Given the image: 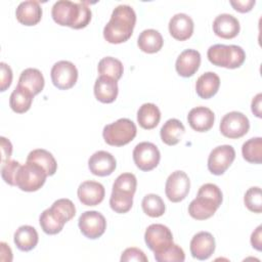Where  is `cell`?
<instances>
[{"instance_id":"30bf717a","label":"cell","mask_w":262,"mask_h":262,"mask_svg":"<svg viewBox=\"0 0 262 262\" xmlns=\"http://www.w3.org/2000/svg\"><path fill=\"white\" fill-rule=\"evenodd\" d=\"M78 225L83 235L90 239L100 237L106 229L104 216L97 211H86L79 217Z\"/></svg>"},{"instance_id":"cb8c5ba5","label":"cell","mask_w":262,"mask_h":262,"mask_svg":"<svg viewBox=\"0 0 262 262\" xmlns=\"http://www.w3.org/2000/svg\"><path fill=\"white\" fill-rule=\"evenodd\" d=\"M44 77L38 69L28 68L24 70L18 79V86L29 90L34 96L39 94L44 88Z\"/></svg>"},{"instance_id":"603a6c76","label":"cell","mask_w":262,"mask_h":262,"mask_svg":"<svg viewBox=\"0 0 262 262\" xmlns=\"http://www.w3.org/2000/svg\"><path fill=\"white\" fill-rule=\"evenodd\" d=\"M220 86V78L214 72H207L201 75L195 83L196 94L203 99L213 97Z\"/></svg>"},{"instance_id":"5bb4252c","label":"cell","mask_w":262,"mask_h":262,"mask_svg":"<svg viewBox=\"0 0 262 262\" xmlns=\"http://www.w3.org/2000/svg\"><path fill=\"white\" fill-rule=\"evenodd\" d=\"M189 249L193 258L207 260L215 251V238L208 231H200L191 238Z\"/></svg>"},{"instance_id":"ab89813d","label":"cell","mask_w":262,"mask_h":262,"mask_svg":"<svg viewBox=\"0 0 262 262\" xmlns=\"http://www.w3.org/2000/svg\"><path fill=\"white\" fill-rule=\"evenodd\" d=\"M20 167V164L17 161H7L2 164L1 167V176L2 179L9 185L15 186V177L17 171Z\"/></svg>"},{"instance_id":"60d3db41","label":"cell","mask_w":262,"mask_h":262,"mask_svg":"<svg viewBox=\"0 0 262 262\" xmlns=\"http://www.w3.org/2000/svg\"><path fill=\"white\" fill-rule=\"evenodd\" d=\"M122 262L127 261H139V262H147L148 259L145 256V254L138 248H127L121 256Z\"/></svg>"},{"instance_id":"8fae6325","label":"cell","mask_w":262,"mask_h":262,"mask_svg":"<svg viewBox=\"0 0 262 262\" xmlns=\"http://www.w3.org/2000/svg\"><path fill=\"white\" fill-rule=\"evenodd\" d=\"M190 180L185 172L177 170L172 172L166 180L165 192L169 201L178 203L183 201L189 192Z\"/></svg>"},{"instance_id":"4316f807","label":"cell","mask_w":262,"mask_h":262,"mask_svg":"<svg viewBox=\"0 0 262 262\" xmlns=\"http://www.w3.org/2000/svg\"><path fill=\"white\" fill-rule=\"evenodd\" d=\"M185 132L184 125L177 119H169L161 128L160 135L162 141L167 145H175Z\"/></svg>"},{"instance_id":"52a82bcc","label":"cell","mask_w":262,"mask_h":262,"mask_svg":"<svg viewBox=\"0 0 262 262\" xmlns=\"http://www.w3.org/2000/svg\"><path fill=\"white\" fill-rule=\"evenodd\" d=\"M220 132L227 138L236 139L246 135L250 129L249 119L241 112H230L224 115L220 122Z\"/></svg>"},{"instance_id":"2e32d148","label":"cell","mask_w":262,"mask_h":262,"mask_svg":"<svg viewBox=\"0 0 262 262\" xmlns=\"http://www.w3.org/2000/svg\"><path fill=\"white\" fill-rule=\"evenodd\" d=\"M77 194L80 202L83 205L96 206L103 201L105 190L101 183L92 180H87L79 185Z\"/></svg>"},{"instance_id":"bcb514c9","label":"cell","mask_w":262,"mask_h":262,"mask_svg":"<svg viewBox=\"0 0 262 262\" xmlns=\"http://www.w3.org/2000/svg\"><path fill=\"white\" fill-rule=\"evenodd\" d=\"M261 100H262V94L261 93H258L252 100V104H251V107H252V112L253 114L258 117V118H261Z\"/></svg>"},{"instance_id":"44dd1931","label":"cell","mask_w":262,"mask_h":262,"mask_svg":"<svg viewBox=\"0 0 262 262\" xmlns=\"http://www.w3.org/2000/svg\"><path fill=\"white\" fill-rule=\"evenodd\" d=\"M18 23L25 26H35L42 17V8L38 1L28 0L20 2L15 10Z\"/></svg>"},{"instance_id":"9c48e42d","label":"cell","mask_w":262,"mask_h":262,"mask_svg":"<svg viewBox=\"0 0 262 262\" xmlns=\"http://www.w3.org/2000/svg\"><path fill=\"white\" fill-rule=\"evenodd\" d=\"M50 76L51 81L56 88L67 90L76 84L78 80V70L71 61L59 60L53 64Z\"/></svg>"},{"instance_id":"d6986e66","label":"cell","mask_w":262,"mask_h":262,"mask_svg":"<svg viewBox=\"0 0 262 262\" xmlns=\"http://www.w3.org/2000/svg\"><path fill=\"white\" fill-rule=\"evenodd\" d=\"M193 20L185 13H177L173 15L169 21V33L178 41L189 39L193 33Z\"/></svg>"},{"instance_id":"4fadbf2b","label":"cell","mask_w":262,"mask_h":262,"mask_svg":"<svg viewBox=\"0 0 262 262\" xmlns=\"http://www.w3.org/2000/svg\"><path fill=\"white\" fill-rule=\"evenodd\" d=\"M144 241L149 250L157 253L173 243L171 230L163 224H150L144 233Z\"/></svg>"},{"instance_id":"d6a6232c","label":"cell","mask_w":262,"mask_h":262,"mask_svg":"<svg viewBox=\"0 0 262 262\" xmlns=\"http://www.w3.org/2000/svg\"><path fill=\"white\" fill-rule=\"evenodd\" d=\"M244 159L252 164H261L262 162V138L253 137L247 140L242 146Z\"/></svg>"},{"instance_id":"8d00e7d4","label":"cell","mask_w":262,"mask_h":262,"mask_svg":"<svg viewBox=\"0 0 262 262\" xmlns=\"http://www.w3.org/2000/svg\"><path fill=\"white\" fill-rule=\"evenodd\" d=\"M50 209L57 215L59 219H61L64 223L74 218L76 214V208L74 203L69 199H59L55 201Z\"/></svg>"},{"instance_id":"74e56055","label":"cell","mask_w":262,"mask_h":262,"mask_svg":"<svg viewBox=\"0 0 262 262\" xmlns=\"http://www.w3.org/2000/svg\"><path fill=\"white\" fill-rule=\"evenodd\" d=\"M136 186H137V179L135 175L132 173H123L116 178L113 184V190L124 191V192L134 194L136 191Z\"/></svg>"},{"instance_id":"f546056e","label":"cell","mask_w":262,"mask_h":262,"mask_svg":"<svg viewBox=\"0 0 262 262\" xmlns=\"http://www.w3.org/2000/svg\"><path fill=\"white\" fill-rule=\"evenodd\" d=\"M27 162L35 163L41 166L46 171L48 176L54 175L57 169V163L54 157L51 155V152L43 148H37L30 151L27 157Z\"/></svg>"},{"instance_id":"7c38bea8","label":"cell","mask_w":262,"mask_h":262,"mask_svg":"<svg viewBox=\"0 0 262 262\" xmlns=\"http://www.w3.org/2000/svg\"><path fill=\"white\" fill-rule=\"evenodd\" d=\"M235 159V150L231 145L216 146L209 155L208 169L214 175H222Z\"/></svg>"},{"instance_id":"83f0119b","label":"cell","mask_w":262,"mask_h":262,"mask_svg":"<svg viewBox=\"0 0 262 262\" xmlns=\"http://www.w3.org/2000/svg\"><path fill=\"white\" fill-rule=\"evenodd\" d=\"M161 120V112L155 103H143L137 112V122L146 130L154 129Z\"/></svg>"},{"instance_id":"d4e9b609","label":"cell","mask_w":262,"mask_h":262,"mask_svg":"<svg viewBox=\"0 0 262 262\" xmlns=\"http://www.w3.org/2000/svg\"><path fill=\"white\" fill-rule=\"evenodd\" d=\"M13 241L18 250L29 252L33 250L39 241L37 230L31 225L19 226L13 235Z\"/></svg>"},{"instance_id":"ee69618b","label":"cell","mask_w":262,"mask_h":262,"mask_svg":"<svg viewBox=\"0 0 262 262\" xmlns=\"http://www.w3.org/2000/svg\"><path fill=\"white\" fill-rule=\"evenodd\" d=\"M231 6L238 12L245 13L252 10L255 5V0H245V1H230Z\"/></svg>"},{"instance_id":"ac0fdd59","label":"cell","mask_w":262,"mask_h":262,"mask_svg":"<svg viewBox=\"0 0 262 262\" xmlns=\"http://www.w3.org/2000/svg\"><path fill=\"white\" fill-rule=\"evenodd\" d=\"M239 21L238 19L229 14L221 13L215 17L213 21V31L216 36L223 39H232L239 33Z\"/></svg>"},{"instance_id":"4dcf8cb0","label":"cell","mask_w":262,"mask_h":262,"mask_svg":"<svg viewBox=\"0 0 262 262\" xmlns=\"http://www.w3.org/2000/svg\"><path fill=\"white\" fill-rule=\"evenodd\" d=\"M39 223L42 230L47 234H56L60 232L63 228V225L66 224L50 208L44 210L41 213L39 217Z\"/></svg>"},{"instance_id":"9a60e30c","label":"cell","mask_w":262,"mask_h":262,"mask_svg":"<svg viewBox=\"0 0 262 262\" xmlns=\"http://www.w3.org/2000/svg\"><path fill=\"white\" fill-rule=\"evenodd\" d=\"M117 166L115 157L105 151L98 150L94 152L88 160V167L90 172L96 176H107L111 175Z\"/></svg>"},{"instance_id":"7a4b0ae2","label":"cell","mask_w":262,"mask_h":262,"mask_svg":"<svg viewBox=\"0 0 262 262\" xmlns=\"http://www.w3.org/2000/svg\"><path fill=\"white\" fill-rule=\"evenodd\" d=\"M87 1H57L52 6L51 16L59 26H67L76 30L83 29L91 20V9Z\"/></svg>"},{"instance_id":"8992f818","label":"cell","mask_w":262,"mask_h":262,"mask_svg":"<svg viewBox=\"0 0 262 262\" xmlns=\"http://www.w3.org/2000/svg\"><path fill=\"white\" fill-rule=\"evenodd\" d=\"M47 176L46 171L41 166L26 162L25 165H20L17 171L15 186L24 191H36L44 185Z\"/></svg>"},{"instance_id":"f6af8a7d","label":"cell","mask_w":262,"mask_h":262,"mask_svg":"<svg viewBox=\"0 0 262 262\" xmlns=\"http://www.w3.org/2000/svg\"><path fill=\"white\" fill-rule=\"evenodd\" d=\"M262 226L259 225L255 231H253L252 235H251V244H252V247L254 249H256L257 251H261V245H262Z\"/></svg>"},{"instance_id":"e0dca14e","label":"cell","mask_w":262,"mask_h":262,"mask_svg":"<svg viewBox=\"0 0 262 262\" xmlns=\"http://www.w3.org/2000/svg\"><path fill=\"white\" fill-rule=\"evenodd\" d=\"M201 64V54L194 49H185L176 59V72L184 78L193 76Z\"/></svg>"},{"instance_id":"3957f363","label":"cell","mask_w":262,"mask_h":262,"mask_svg":"<svg viewBox=\"0 0 262 262\" xmlns=\"http://www.w3.org/2000/svg\"><path fill=\"white\" fill-rule=\"evenodd\" d=\"M220 188L214 183L203 184L188 206L189 215L196 220H206L212 217L222 203Z\"/></svg>"},{"instance_id":"277c9868","label":"cell","mask_w":262,"mask_h":262,"mask_svg":"<svg viewBox=\"0 0 262 262\" xmlns=\"http://www.w3.org/2000/svg\"><path fill=\"white\" fill-rule=\"evenodd\" d=\"M207 56L209 61L214 66L226 69L239 68L246 59L244 49L237 45H212L207 51Z\"/></svg>"},{"instance_id":"d590c367","label":"cell","mask_w":262,"mask_h":262,"mask_svg":"<svg viewBox=\"0 0 262 262\" xmlns=\"http://www.w3.org/2000/svg\"><path fill=\"white\" fill-rule=\"evenodd\" d=\"M155 259L158 262H183L185 254L182 248L172 243L163 250L155 253Z\"/></svg>"},{"instance_id":"f35d334b","label":"cell","mask_w":262,"mask_h":262,"mask_svg":"<svg viewBox=\"0 0 262 262\" xmlns=\"http://www.w3.org/2000/svg\"><path fill=\"white\" fill-rule=\"evenodd\" d=\"M244 202L246 207L254 213L262 212V195L261 188L258 186H253L249 188L244 196Z\"/></svg>"},{"instance_id":"f1b7e54d","label":"cell","mask_w":262,"mask_h":262,"mask_svg":"<svg viewBox=\"0 0 262 262\" xmlns=\"http://www.w3.org/2000/svg\"><path fill=\"white\" fill-rule=\"evenodd\" d=\"M34 95L27 89L16 86L9 97V105L14 113L23 114L30 110Z\"/></svg>"},{"instance_id":"7bdbcfd3","label":"cell","mask_w":262,"mask_h":262,"mask_svg":"<svg viewBox=\"0 0 262 262\" xmlns=\"http://www.w3.org/2000/svg\"><path fill=\"white\" fill-rule=\"evenodd\" d=\"M0 141H1V163H5L7 161H9L10 157H11V154H12V145H11V142L5 138V137H1L0 138Z\"/></svg>"},{"instance_id":"484cf974","label":"cell","mask_w":262,"mask_h":262,"mask_svg":"<svg viewBox=\"0 0 262 262\" xmlns=\"http://www.w3.org/2000/svg\"><path fill=\"white\" fill-rule=\"evenodd\" d=\"M164 40L161 33L154 29H147L140 33L137 39L139 49L145 53H156L163 47Z\"/></svg>"},{"instance_id":"b9f144b4","label":"cell","mask_w":262,"mask_h":262,"mask_svg":"<svg viewBox=\"0 0 262 262\" xmlns=\"http://www.w3.org/2000/svg\"><path fill=\"white\" fill-rule=\"evenodd\" d=\"M1 68V83H0V91H5L12 82V71L11 68L5 62H0Z\"/></svg>"},{"instance_id":"e575fe53","label":"cell","mask_w":262,"mask_h":262,"mask_svg":"<svg viewBox=\"0 0 262 262\" xmlns=\"http://www.w3.org/2000/svg\"><path fill=\"white\" fill-rule=\"evenodd\" d=\"M133 195L132 193L112 190L110 198V206L113 211L119 214L127 213L133 205Z\"/></svg>"},{"instance_id":"ba28073f","label":"cell","mask_w":262,"mask_h":262,"mask_svg":"<svg viewBox=\"0 0 262 262\" xmlns=\"http://www.w3.org/2000/svg\"><path fill=\"white\" fill-rule=\"evenodd\" d=\"M160 160V150L151 142H140L133 149V161L141 171L147 172L155 169L159 165Z\"/></svg>"},{"instance_id":"7402d4cb","label":"cell","mask_w":262,"mask_h":262,"mask_svg":"<svg viewBox=\"0 0 262 262\" xmlns=\"http://www.w3.org/2000/svg\"><path fill=\"white\" fill-rule=\"evenodd\" d=\"M118 82L106 76H99L94 84V95L103 103L115 101L118 96Z\"/></svg>"},{"instance_id":"836d02e7","label":"cell","mask_w":262,"mask_h":262,"mask_svg":"<svg viewBox=\"0 0 262 262\" xmlns=\"http://www.w3.org/2000/svg\"><path fill=\"white\" fill-rule=\"evenodd\" d=\"M141 207L143 212L152 218L162 216L165 213L166 206L162 198L156 193L146 194L141 202Z\"/></svg>"},{"instance_id":"1f68e13d","label":"cell","mask_w":262,"mask_h":262,"mask_svg":"<svg viewBox=\"0 0 262 262\" xmlns=\"http://www.w3.org/2000/svg\"><path fill=\"white\" fill-rule=\"evenodd\" d=\"M97 70L100 76H106L116 81H118L122 77L124 72L122 62L119 59L112 56L101 58L98 62Z\"/></svg>"},{"instance_id":"5b68a950","label":"cell","mask_w":262,"mask_h":262,"mask_svg":"<svg viewBox=\"0 0 262 262\" xmlns=\"http://www.w3.org/2000/svg\"><path fill=\"white\" fill-rule=\"evenodd\" d=\"M137 133L136 125L127 118H122L116 122L104 126L102 136L104 141L112 146H123L132 141Z\"/></svg>"},{"instance_id":"ffe728a7","label":"cell","mask_w":262,"mask_h":262,"mask_svg":"<svg viewBox=\"0 0 262 262\" xmlns=\"http://www.w3.org/2000/svg\"><path fill=\"white\" fill-rule=\"evenodd\" d=\"M187 121L193 130L198 132H206L213 127L215 115L209 107L196 106L189 111Z\"/></svg>"},{"instance_id":"6da1fadb","label":"cell","mask_w":262,"mask_h":262,"mask_svg":"<svg viewBox=\"0 0 262 262\" xmlns=\"http://www.w3.org/2000/svg\"><path fill=\"white\" fill-rule=\"evenodd\" d=\"M135 24L136 13L134 9L126 4L118 5L103 29V37L112 44L126 42L132 36Z\"/></svg>"}]
</instances>
